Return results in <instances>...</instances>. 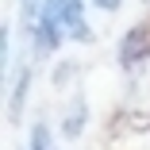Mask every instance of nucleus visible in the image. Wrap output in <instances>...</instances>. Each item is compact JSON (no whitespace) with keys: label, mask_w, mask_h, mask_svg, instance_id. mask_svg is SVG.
Segmentation results:
<instances>
[{"label":"nucleus","mask_w":150,"mask_h":150,"mask_svg":"<svg viewBox=\"0 0 150 150\" xmlns=\"http://www.w3.org/2000/svg\"><path fill=\"white\" fill-rule=\"evenodd\" d=\"M58 19H62V31L73 35L77 42H88L93 31L85 23V0H58Z\"/></svg>","instance_id":"nucleus-2"},{"label":"nucleus","mask_w":150,"mask_h":150,"mask_svg":"<svg viewBox=\"0 0 150 150\" xmlns=\"http://www.w3.org/2000/svg\"><path fill=\"white\" fill-rule=\"evenodd\" d=\"M85 119H88V108H85V93L77 88V93H73V100L66 104V119H62V135H66L69 142L85 131Z\"/></svg>","instance_id":"nucleus-4"},{"label":"nucleus","mask_w":150,"mask_h":150,"mask_svg":"<svg viewBox=\"0 0 150 150\" xmlns=\"http://www.w3.org/2000/svg\"><path fill=\"white\" fill-rule=\"evenodd\" d=\"M12 81H16V88L8 93V115H12V119H19V112H23V96H27V88H31V69L19 66Z\"/></svg>","instance_id":"nucleus-5"},{"label":"nucleus","mask_w":150,"mask_h":150,"mask_svg":"<svg viewBox=\"0 0 150 150\" xmlns=\"http://www.w3.org/2000/svg\"><path fill=\"white\" fill-rule=\"evenodd\" d=\"M127 104L135 112H146L150 115V58L146 62H139L127 77Z\"/></svg>","instance_id":"nucleus-3"},{"label":"nucleus","mask_w":150,"mask_h":150,"mask_svg":"<svg viewBox=\"0 0 150 150\" xmlns=\"http://www.w3.org/2000/svg\"><path fill=\"white\" fill-rule=\"evenodd\" d=\"M150 58V19H142L139 27H131V31L123 35V42H119V62H123L127 69H135L139 62H146Z\"/></svg>","instance_id":"nucleus-1"},{"label":"nucleus","mask_w":150,"mask_h":150,"mask_svg":"<svg viewBox=\"0 0 150 150\" xmlns=\"http://www.w3.org/2000/svg\"><path fill=\"white\" fill-rule=\"evenodd\" d=\"M27 146L31 150H54V139H50V123L39 115L35 123H31V139H27Z\"/></svg>","instance_id":"nucleus-6"},{"label":"nucleus","mask_w":150,"mask_h":150,"mask_svg":"<svg viewBox=\"0 0 150 150\" xmlns=\"http://www.w3.org/2000/svg\"><path fill=\"white\" fill-rule=\"evenodd\" d=\"M93 4H96V8H104V12H115L123 0H93Z\"/></svg>","instance_id":"nucleus-7"},{"label":"nucleus","mask_w":150,"mask_h":150,"mask_svg":"<svg viewBox=\"0 0 150 150\" xmlns=\"http://www.w3.org/2000/svg\"><path fill=\"white\" fill-rule=\"evenodd\" d=\"M146 4H150V0H146Z\"/></svg>","instance_id":"nucleus-8"}]
</instances>
